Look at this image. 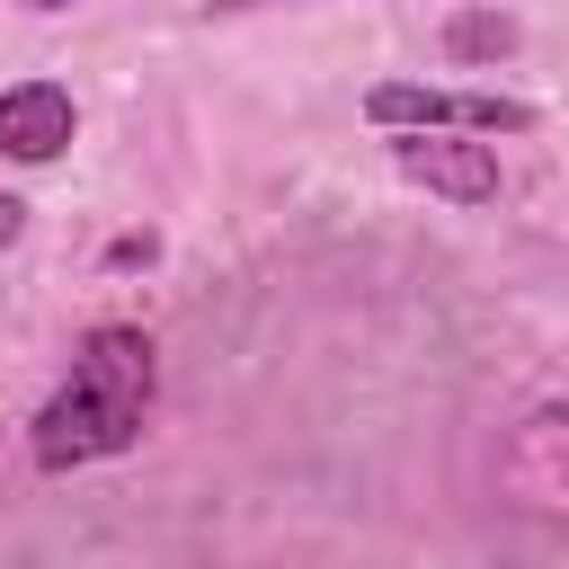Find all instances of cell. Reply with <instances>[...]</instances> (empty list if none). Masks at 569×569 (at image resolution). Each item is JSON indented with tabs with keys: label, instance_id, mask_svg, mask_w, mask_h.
<instances>
[{
	"label": "cell",
	"instance_id": "cell-6",
	"mask_svg": "<svg viewBox=\"0 0 569 569\" xmlns=\"http://www.w3.org/2000/svg\"><path fill=\"white\" fill-rule=\"evenodd\" d=\"M18 231H27V204H18V196H0V249H9Z\"/></svg>",
	"mask_w": 569,
	"mask_h": 569
},
{
	"label": "cell",
	"instance_id": "cell-5",
	"mask_svg": "<svg viewBox=\"0 0 569 569\" xmlns=\"http://www.w3.org/2000/svg\"><path fill=\"white\" fill-rule=\"evenodd\" d=\"M516 27L507 18H453V53H507Z\"/></svg>",
	"mask_w": 569,
	"mask_h": 569
},
{
	"label": "cell",
	"instance_id": "cell-8",
	"mask_svg": "<svg viewBox=\"0 0 569 569\" xmlns=\"http://www.w3.org/2000/svg\"><path fill=\"white\" fill-rule=\"evenodd\" d=\"M27 9H62V0H27Z\"/></svg>",
	"mask_w": 569,
	"mask_h": 569
},
{
	"label": "cell",
	"instance_id": "cell-1",
	"mask_svg": "<svg viewBox=\"0 0 569 569\" xmlns=\"http://www.w3.org/2000/svg\"><path fill=\"white\" fill-rule=\"evenodd\" d=\"M142 409H151V338L107 320L80 338L71 373L53 382V400L36 409V462L44 471H71V462H107L142 436Z\"/></svg>",
	"mask_w": 569,
	"mask_h": 569
},
{
	"label": "cell",
	"instance_id": "cell-2",
	"mask_svg": "<svg viewBox=\"0 0 569 569\" xmlns=\"http://www.w3.org/2000/svg\"><path fill=\"white\" fill-rule=\"evenodd\" d=\"M365 116L382 133H525L533 107L525 98H489V89H418V80H382L365 89Z\"/></svg>",
	"mask_w": 569,
	"mask_h": 569
},
{
	"label": "cell",
	"instance_id": "cell-7",
	"mask_svg": "<svg viewBox=\"0 0 569 569\" xmlns=\"http://www.w3.org/2000/svg\"><path fill=\"white\" fill-rule=\"evenodd\" d=\"M213 9H267V0H213Z\"/></svg>",
	"mask_w": 569,
	"mask_h": 569
},
{
	"label": "cell",
	"instance_id": "cell-3",
	"mask_svg": "<svg viewBox=\"0 0 569 569\" xmlns=\"http://www.w3.org/2000/svg\"><path fill=\"white\" fill-rule=\"evenodd\" d=\"M391 160L427 196H453V204H489L498 196V151L480 133H391Z\"/></svg>",
	"mask_w": 569,
	"mask_h": 569
},
{
	"label": "cell",
	"instance_id": "cell-4",
	"mask_svg": "<svg viewBox=\"0 0 569 569\" xmlns=\"http://www.w3.org/2000/svg\"><path fill=\"white\" fill-rule=\"evenodd\" d=\"M62 142H71V89H53V80L0 89V151L9 160L44 169V160H62Z\"/></svg>",
	"mask_w": 569,
	"mask_h": 569
}]
</instances>
